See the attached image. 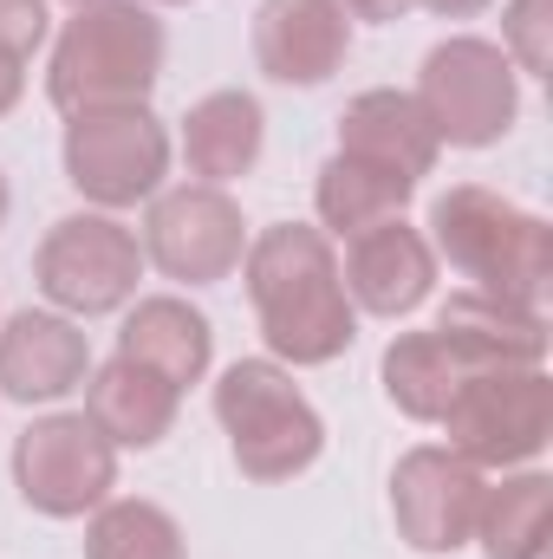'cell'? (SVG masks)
<instances>
[{
	"label": "cell",
	"instance_id": "8992f818",
	"mask_svg": "<svg viewBox=\"0 0 553 559\" xmlns=\"http://www.w3.org/2000/svg\"><path fill=\"white\" fill-rule=\"evenodd\" d=\"M79 66H105L98 85H92L98 98H111V92H143V85H150V66H156V26H143V13H131V7L92 13V20L72 33L59 72H79Z\"/></svg>",
	"mask_w": 553,
	"mask_h": 559
},
{
	"label": "cell",
	"instance_id": "7c38bea8",
	"mask_svg": "<svg viewBox=\"0 0 553 559\" xmlns=\"http://www.w3.org/2000/svg\"><path fill=\"white\" fill-rule=\"evenodd\" d=\"M489 554L495 559H534L541 554V534H548V481H515L502 488V508H495V527H489Z\"/></svg>",
	"mask_w": 553,
	"mask_h": 559
},
{
	"label": "cell",
	"instance_id": "3957f363",
	"mask_svg": "<svg viewBox=\"0 0 553 559\" xmlns=\"http://www.w3.org/2000/svg\"><path fill=\"white\" fill-rule=\"evenodd\" d=\"M222 417L235 423V449L248 455V468H255L261 442H286L293 462H306V455L319 449V423L306 417V404L280 384L268 365L228 371V384H222Z\"/></svg>",
	"mask_w": 553,
	"mask_h": 559
},
{
	"label": "cell",
	"instance_id": "52a82bcc",
	"mask_svg": "<svg viewBox=\"0 0 553 559\" xmlns=\"http://www.w3.org/2000/svg\"><path fill=\"white\" fill-rule=\"evenodd\" d=\"M85 371V345L59 325V319H13V338L0 345V378L13 397H59L72 391V378Z\"/></svg>",
	"mask_w": 553,
	"mask_h": 559
},
{
	"label": "cell",
	"instance_id": "7a4b0ae2",
	"mask_svg": "<svg viewBox=\"0 0 553 559\" xmlns=\"http://www.w3.org/2000/svg\"><path fill=\"white\" fill-rule=\"evenodd\" d=\"M111 475V455L92 442L85 423H46L20 442V481H26V501L52 508V514H72L85 508Z\"/></svg>",
	"mask_w": 553,
	"mask_h": 559
},
{
	"label": "cell",
	"instance_id": "277c9868",
	"mask_svg": "<svg viewBox=\"0 0 553 559\" xmlns=\"http://www.w3.org/2000/svg\"><path fill=\"white\" fill-rule=\"evenodd\" d=\"M163 169V138L150 131V118H85L72 131V182L98 189L111 202L143 195Z\"/></svg>",
	"mask_w": 553,
	"mask_h": 559
},
{
	"label": "cell",
	"instance_id": "9c48e42d",
	"mask_svg": "<svg viewBox=\"0 0 553 559\" xmlns=\"http://www.w3.org/2000/svg\"><path fill=\"white\" fill-rule=\"evenodd\" d=\"M125 358L131 365H163V384H183L209 358V325L183 306H143L131 319V332H125Z\"/></svg>",
	"mask_w": 553,
	"mask_h": 559
},
{
	"label": "cell",
	"instance_id": "6da1fadb",
	"mask_svg": "<svg viewBox=\"0 0 553 559\" xmlns=\"http://www.w3.org/2000/svg\"><path fill=\"white\" fill-rule=\"evenodd\" d=\"M430 98H436V124L456 143H489L495 131H508V118H515L508 59L475 46V39L443 46L430 59Z\"/></svg>",
	"mask_w": 553,
	"mask_h": 559
},
{
	"label": "cell",
	"instance_id": "ba28073f",
	"mask_svg": "<svg viewBox=\"0 0 553 559\" xmlns=\"http://www.w3.org/2000/svg\"><path fill=\"white\" fill-rule=\"evenodd\" d=\"M482 417H462V442L475 455H534L548 436V391L541 378H495L475 391Z\"/></svg>",
	"mask_w": 553,
	"mask_h": 559
},
{
	"label": "cell",
	"instance_id": "8fae6325",
	"mask_svg": "<svg viewBox=\"0 0 553 559\" xmlns=\"http://www.w3.org/2000/svg\"><path fill=\"white\" fill-rule=\"evenodd\" d=\"M255 143H261V111L248 98H215V105H202L189 150H196V163L209 176H228V169H242L255 156Z\"/></svg>",
	"mask_w": 553,
	"mask_h": 559
},
{
	"label": "cell",
	"instance_id": "30bf717a",
	"mask_svg": "<svg viewBox=\"0 0 553 559\" xmlns=\"http://www.w3.org/2000/svg\"><path fill=\"white\" fill-rule=\"evenodd\" d=\"M352 274H358V293H365L378 312H398V306H416V299H423V286H430V261H423V248H416L411 235L391 228V235H378V241L358 248Z\"/></svg>",
	"mask_w": 553,
	"mask_h": 559
},
{
	"label": "cell",
	"instance_id": "5b68a950",
	"mask_svg": "<svg viewBox=\"0 0 553 559\" xmlns=\"http://www.w3.org/2000/svg\"><path fill=\"white\" fill-rule=\"evenodd\" d=\"M131 241L111 222H66V235L46 248V286L85 312L111 306L131 286Z\"/></svg>",
	"mask_w": 553,
	"mask_h": 559
}]
</instances>
